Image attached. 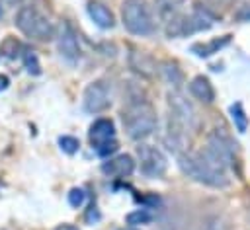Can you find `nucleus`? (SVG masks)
Wrapping results in <instances>:
<instances>
[{"instance_id": "2", "label": "nucleus", "mask_w": 250, "mask_h": 230, "mask_svg": "<svg viewBox=\"0 0 250 230\" xmlns=\"http://www.w3.org/2000/svg\"><path fill=\"white\" fill-rule=\"evenodd\" d=\"M178 168L189 179H193L201 185L213 187V189H225L230 183L227 170H223L217 162H213L203 150H199V152L186 150V152L178 154Z\"/></svg>"}, {"instance_id": "7", "label": "nucleus", "mask_w": 250, "mask_h": 230, "mask_svg": "<svg viewBox=\"0 0 250 230\" xmlns=\"http://www.w3.org/2000/svg\"><path fill=\"white\" fill-rule=\"evenodd\" d=\"M211 21H213V18L207 12H195L191 16L180 14V16H176V18H172L168 21L166 35L170 39L172 37H184V35H189V33H195V31L211 27Z\"/></svg>"}, {"instance_id": "18", "label": "nucleus", "mask_w": 250, "mask_h": 230, "mask_svg": "<svg viewBox=\"0 0 250 230\" xmlns=\"http://www.w3.org/2000/svg\"><path fill=\"white\" fill-rule=\"evenodd\" d=\"M230 119H232V123H234V127H236L238 133H244V131H246V127H248V117H246V113H244L242 103H232V105H230Z\"/></svg>"}, {"instance_id": "23", "label": "nucleus", "mask_w": 250, "mask_h": 230, "mask_svg": "<svg viewBox=\"0 0 250 230\" xmlns=\"http://www.w3.org/2000/svg\"><path fill=\"white\" fill-rule=\"evenodd\" d=\"M25 66H27L29 72L39 74V62H37V57H35V55H27V57H25Z\"/></svg>"}, {"instance_id": "4", "label": "nucleus", "mask_w": 250, "mask_h": 230, "mask_svg": "<svg viewBox=\"0 0 250 230\" xmlns=\"http://www.w3.org/2000/svg\"><path fill=\"white\" fill-rule=\"evenodd\" d=\"M121 21L123 27L137 37H146L154 33V18L146 0H123L121 2Z\"/></svg>"}, {"instance_id": "9", "label": "nucleus", "mask_w": 250, "mask_h": 230, "mask_svg": "<svg viewBox=\"0 0 250 230\" xmlns=\"http://www.w3.org/2000/svg\"><path fill=\"white\" fill-rule=\"evenodd\" d=\"M82 105L88 113H102L111 105V92L104 80H94L84 88Z\"/></svg>"}, {"instance_id": "16", "label": "nucleus", "mask_w": 250, "mask_h": 230, "mask_svg": "<svg viewBox=\"0 0 250 230\" xmlns=\"http://www.w3.org/2000/svg\"><path fill=\"white\" fill-rule=\"evenodd\" d=\"M229 41H230V35H225V37L213 39V41H209V43H195V45L191 47V51H193L197 57H211V55L219 53Z\"/></svg>"}, {"instance_id": "8", "label": "nucleus", "mask_w": 250, "mask_h": 230, "mask_svg": "<svg viewBox=\"0 0 250 230\" xmlns=\"http://www.w3.org/2000/svg\"><path fill=\"white\" fill-rule=\"evenodd\" d=\"M137 160H139L141 172L146 177H162L168 170V160H166L164 152L152 144H139Z\"/></svg>"}, {"instance_id": "25", "label": "nucleus", "mask_w": 250, "mask_h": 230, "mask_svg": "<svg viewBox=\"0 0 250 230\" xmlns=\"http://www.w3.org/2000/svg\"><path fill=\"white\" fill-rule=\"evenodd\" d=\"M55 230H78L74 224H59Z\"/></svg>"}, {"instance_id": "1", "label": "nucleus", "mask_w": 250, "mask_h": 230, "mask_svg": "<svg viewBox=\"0 0 250 230\" xmlns=\"http://www.w3.org/2000/svg\"><path fill=\"white\" fill-rule=\"evenodd\" d=\"M166 101H168V123H166L164 144L174 154H180L188 150L189 134L197 131L199 117H197L193 103L180 90L168 92Z\"/></svg>"}, {"instance_id": "24", "label": "nucleus", "mask_w": 250, "mask_h": 230, "mask_svg": "<svg viewBox=\"0 0 250 230\" xmlns=\"http://www.w3.org/2000/svg\"><path fill=\"white\" fill-rule=\"evenodd\" d=\"M10 86V78L8 76H4V74H0V92L2 90H6Z\"/></svg>"}, {"instance_id": "20", "label": "nucleus", "mask_w": 250, "mask_h": 230, "mask_svg": "<svg viewBox=\"0 0 250 230\" xmlns=\"http://www.w3.org/2000/svg\"><path fill=\"white\" fill-rule=\"evenodd\" d=\"M59 146H61L62 152L74 154V152L78 150L80 142H78V138H74V136H70V134H62V136H59Z\"/></svg>"}, {"instance_id": "26", "label": "nucleus", "mask_w": 250, "mask_h": 230, "mask_svg": "<svg viewBox=\"0 0 250 230\" xmlns=\"http://www.w3.org/2000/svg\"><path fill=\"white\" fill-rule=\"evenodd\" d=\"M10 2H16V0H10Z\"/></svg>"}, {"instance_id": "22", "label": "nucleus", "mask_w": 250, "mask_h": 230, "mask_svg": "<svg viewBox=\"0 0 250 230\" xmlns=\"http://www.w3.org/2000/svg\"><path fill=\"white\" fill-rule=\"evenodd\" d=\"M156 2V6L160 8V10H174V8H178L184 0H154Z\"/></svg>"}, {"instance_id": "6", "label": "nucleus", "mask_w": 250, "mask_h": 230, "mask_svg": "<svg viewBox=\"0 0 250 230\" xmlns=\"http://www.w3.org/2000/svg\"><path fill=\"white\" fill-rule=\"evenodd\" d=\"M203 152L213 160L217 162L223 170H230L234 166V144L230 142V138L221 133V131H213L209 136H207V144L203 148Z\"/></svg>"}, {"instance_id": "5", "label": "nucleus", "mask_w": 250, "mask_h": 230, "mask_svg": "<svg viewBox=\"0 0 250 230\" xmlns=\"http://www.w3.org/2000/svg\"><path fill=\"white\" fill-rule=\"evenodd\" d=\"M16 27L33 41H49L55 37V25L35 6H21L16 12Z\"/></svg>"}, {"instance_id": "11", "label": "nucleus", "mask_w": 250, "mask_h": 230, "mask_svg": "<svg viewBox=\"0 0 250 230\" xmlns=\"http://www.w3.org/2000/svg\"><path fill=\"white\" fill-rule=\"evenodd\" d=\"M135 158L131 154H117L113 158H107L104 164H102V172L109 177H129L133 172H135Z\"/></svg>"}, {"instance_id": "14", "label": "nucleus", "mask_w": 250, "mask_h": 230, "mask_svg": "<svg viewBox=\"0 0 250 230\" xmlns=\"http://www.w3.org/2000/svg\"><path fill=\"white\" fill-rule=\"evenodd\" d=\"M129 64H131V68H133L137 74H141V76H145V78H152V76L158 72L156 60H154L148 53H145V51H133L131 57H129Z\"/></svg>"}, {"instance_id": "19", "label": "nucleus", "mask_w": 250, "mask_h": 230, "mask_svg": "<svg viewBox=\"0 0 250 230\" xmlns=\"http://www.w3.org/2000/svg\"><path fill=\"white\" fill-rule=\"evenodd\" d=\"M125 220H127V224L129 226H139V224H150L152 222V214L146 211V209H137V211H133V212H129L127 216H125Z\"/></svg>"}, {"instance_id": "10", "label": "nucleus", "mask_w": 250, "mask_h": 230, "mask_svg": "<svg viewBox=\"0 0 250 230\" xmlns=\"http://www.w3.org/2000/svg\"><path fill=\"white\" fill-rule=\"evenodd\" d=\"M55 41H57V49L61 53V57L68 62H76L80 58V45H78V37L76 31L72 29V25L68 21H61L59 27L55 29Z\"/></svg>"}, {"instance_id": "12", "label": "nucleus", "mask_w": 250, "mask_h": 230, "mask_svg": "<svg viewBox=\"0 0 250 230\" xmlns=\"http://www.w3.org/2000/svg\"><path fill=\"white\" fill-rule=\"evenodd\" d=\"M88 136H90V142L94 148L105 144V142H111L115 140V125L111 119L107 117H100L96 119L92 125H90V131H88Z\"/></svg>"}, {"instance_id": "21", "label": "nucleus", "mask_w": 250, "mask_h": 230, "mask_svg": "<svg viewBox=\"0 0 250 230\" xmlns=\"http://www.w3.org/2000/svg\"><path fill=\"white\" fill-rule=\"evenodd\" d=\"M84 201H86V191H84L82 187H72V189L68 191V205H70V207L78 209V207L84 205Z\"/></svg>"}, {"instance_id": "15", "label": "nucleus", "mask_w": 250, "mask_h": 230, "mask_svg": "<svg viewBox=\"0 0 250 230\" xmlns=\"http://www.w3.org/2000/svg\"><path fill=\"white\" fill-rule=\"evenodd\" d=\"M189 94L195 99H199L201 103H213L215 101V88H213L211 80L207 76H203V74L191 78V82H189Z\"/></svg>"}, {"instance_id": "17", "label": "nucleus", "mask_w": 250, "mask_h": 230, "mask_svg": "<svg viewBox=\"0 0 250 230\" xmlns=\"http://www.w3.org/2000/svg\"><path fill=\"white\" fill-rule=\"evenodd\" d=\"M162 74H164V78L178 90V86L182 84V80H184V74H182V70L178 68V64L176 62H170V60H166V62H162Z\"/></svg>"}, {"instance_id": "3", "label": "nucleus", "mask_w": 250, "mask_h": 230, "mask_svg": "<svg viewBox=\"0 0 250 230\" xmlns=\"http://www.w3.org/2000/svg\"><path fill=\"white\" fill-rule=\"evenodd\" d=\"M121 123L131 140H145L156 131V109L145 96H129L125 107L121 109Z\"/></svg>"}, {"instance_id": "13", "label": "nucleus", "mask_w": 250, "mask_h": 230, "mask_svg": "<svg viewBox=\"0 0 250 230\" xmlns=\"http://www.w3.org/2000/svg\"><path fill=\"white\" fill-rule=\"evenodd\" d=\"M86 10H88L90 19H92L98 27H102V29H111V27L115 25V18H113L111 10H109L104 2H100V0H90L88 6H86Z\"/></svg>"}]
</instances>
